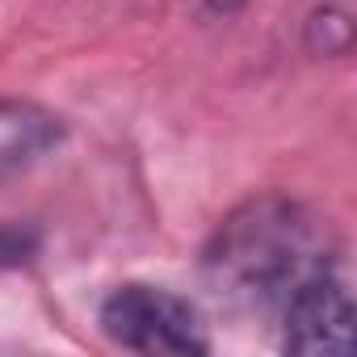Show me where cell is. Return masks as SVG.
Instances as JSON below:
<instances>
[{
	"instance_id": "cell-2",
	"label": "cell",
	"mask_w": 357,
	"mask_h": 357,
	"mask_svg": "<svg viewBox=\"0 0 357 357\" xmlns=\"http://www.w3.org/2000/svg\"><path fill=\"white\" fill-rule=\"evenodd\" d=\"M101 328L114 344L135 353H168V357H190L206 353L211 340L198 324V311L155 286H118L101 303Z\"/></svg>"
},
{
	"instance_id": "cell-3",
	"label": "cell",
	"mask_w": 357,
	"mask_h": 357,
	"mask_svg": "<svg viewBox=\"0 0 357 357\" xmlns=\"http://www.w3.org/2000/svg\"><path fill=\"white\" fill-rule=\"evenodd\" d=\"M282 344L290 353H344L353 340V298L324 261L282 298Z\"/></svg>"
},
{
	"instance_id": "cell-1",
	"label": "cell",
	"mask_w": 357,
	"mask_h": 357,
	"mask_svg": "<svg viewBox=\"0 0 357 357\" xmlns=\"http://www.w3.org/2000/svg\"><path fill=\"white\" fill-rule=\"evenodd\" d=\"M319 265L311 219L273 194L231 211L206 248L211 282L240 303H282Z\"/></svg>"
},
{
	"instance_id": "cell-6",
	"label": "cell",
	"mask_w": 357,
	"mask_h": 357,
	"mask_svg": "<svg viewBox=\"0 0 357 357\" xmlns=\"http://www.w3.org/2000/svg\"><path fill=\"white\" fill-rule=\"evenodd\" d=\"M211 5H219V9H236L240 0H211Z\"/></svg>"
},
{
	"instance_id": "cell-5",
	"label": "cell",
	"mask_w": 357,
	"mask_h": 357,
	"mask_svg": "<svg viewBox=\"0 0 357 357\" xmlns=\"http://www.w3.org/2000/svg\"><path fill=\"white\" fill-rule=\"evenodd\" d=\"M34 236L22 231V227H0V269H9V265H22L30 252H34Z\"/></svg>"
},
{
	"instance_id": "cell-4",
	"label": "cell",
	"mask_w": 357,
	"mask_h": 357,
	"mask_svg": "<svg viewBox=\"0 0 357 357\" xmlns=\"http://www.w3.org/2000/svg\"><path fill=\"white\" fill-rule=\"evenodd\" d=\"M59 118L30 101H0V172H22L59 143Z\"/></svg>"
}]
</instances>
